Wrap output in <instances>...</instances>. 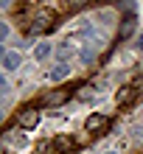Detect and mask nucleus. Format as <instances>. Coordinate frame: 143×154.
I'll list each match as a JSON object with an SVG mask.
<instances>
[{
	"label": "nucleus",
	"instance_id": "1",
	"mask_svg": "<svg viewBox=\"0 0 143 154\" xmlns=\"http://www.w3.org/2000/svg\"><path fill=\"white\" fill-rule=\"evenodd\" d=\"M53 25H56V14H53V11H39V14L31 20L28 34H48Z\"/></svg>",
	"mask_w": 143,
	"mask_h": 154
},
{
	"label": "nucleus",
	"instance_id": "2",
	"mask_svg": "<svg viewBox=\"0 0 143 154\" xmlns=\"http://www.w3.org/2000/svg\"><path fill=\"white\" fill-rule=\"evenodd\" d=\"M39 123V109L37 106H25V109L17 112V126L20 129H34Z\"/></svg>",
	"mask_w": 143,
	"mask_h": 154
},
{
	"label": "nucleus",
	"instance_id": "3",
	"mask_svg": "<svg viewBox=\"0 0 143 154\" xmlns=\"http://www.w3.org/2000/svg\"><path fill=\"white\" fill-rule=\"evenodd\" d=\"M70 98V90H51V93H45L39 98V104L42 106H62Z\"/></svg>",
	"mask_w": 143,
	"mask_h": 154
},
{
	"label": "nucleus",
	"instance_id": "4",
	"mask_svg": "<svg viewBox=\"0 0 143 154\" xmlns=\"http://www.w3.org/2000/svg\"><path fill=\"white\" fill-rule=\"evenodd\" d=\"M107 126H110V118H107V115H101V112H93V115L84 121V129L90 132V134H98V132H104Z\"/></svg>",
	"mask_w": 143,
	"mask_h": 154
},
{
	"label": "nucleus",
	"instance_id": "5",
	"mask_svg": "<svg viewBox=\"0 0 143 154\" xmlns=\"http://www.w3.org/2000/svg\"><path fill=\"white\" fill-rule=\"evenodd\" d=\"M79 53V45L76 42H62L59 48H56V59L62 62V65H67V59H73Z\"/></svg>",
	"mask_w": 143,
	"mask_h": 154
},
{
	"label": "nucleus",
	"instance_id": "6",
	"mask_svg": "<svg viewBox=\"0 0 143 154\" xmlns=\"http://www.w3.org/2000/svg\"><path fill=\"white\" fill-rule=\"evenodd\" d=\"M20 65H23V56H20L17 51H6V53H3V70H6V73L20 70Z\"/></svg>",
	"mask_w": 143,
	"mask_h": 154
},
{
	"label": "nucleus",
	"instance_id": "7",
	"mask_svg": "<svg viewBox=\"0 0 143 154\" xmlns=\"http://www.w3.org/2000/svg\"><path fill=\"white\" fill-rule=\"evenodd\" d=\"M53 149H56L59 154H67V151H73L76 149V143L70 134H56V140H53Z\"/></svg>",
	"mask_w": 143,
	"mask_h": 154
},
{
	"label": "nucleus",
	"instance_id": "8",
	"mask_svg": "<svg viewBox=\"0 0 143 154\" xmlns=\"http://www.w3.org/2000/svg\"><path fill=\"white\" fill-rule=\"evenodd\" d=\"M67 76H70V67L62 65V62H56V65L48 70V81H65Z\"/></svg>",
	"mask_w": 143,
	"mask_h": 154
},
{
	"label": "nucleus",
	"instance_id": "9",
	"mask_svg": "<svg viewBox=\"0 0 143 154\" xmlns=\"http://www.w3.org/2000/svg\"><path fill=\"white\" fill-rule=\"evenodd\" d=\"M135 95H138V90L132 87V84H126V87H121V90H118V95H115V101H118V104L123 106V104H129V101H132Z\"/></svg>",
	"mask_w": 143,
	"mask_h": 154
},
{
	"label": "nucleus",
	"instance_id": "10",
	"mask_svg": "<svg viewBox=\"0 0 143 154\" xmlns=\"http://www.w3.org/2000/svg\"><path fill=\"white\" fill-rule=\"evenodd\" d=\"M51 53H56V51H53V45L51 42H39L37 48H34V59H37V62H45Z\"/></svg>",
	"mask_w": 143,
	"mask_h": 154
},
{
	"label": "nucleus",
	"instance_id": "11",
	"mask_svg": "<svg viewBox=\"0 0 143 154\" xmlns=\"http://www.w3.org/2000/svg\"><path fill=\"white\" fill-rule=\"evenodd\" d=\"M93 84H82V87H76V98H79V101H90V98H93Z\"/></svg>",
	"mask_w": 143,
	"mask_h": 154
},
{
	"label": "nucleus",
	"instance_id": "12",
	"mask_svg": "<svg viewBox=\"0 0 143 154\" xmlns=\"http://www.w3.org/2000/svg\"><path fill=\"white\" fill-rule=\"evenodd\" d=\"M132 25H135V17H123V25H121V39H126L132 34Z\"/></svg>",
	"mask_w": 143,
	"mask_h": 154
},
{
	"label": "nucleus",
	"instance_id": "13",
	"mask_svg": "<svg viewBox=\"0 0 143 154\" xmlns=\"http://www.w3.org/2000/svg\"><path fill=\"white\" fill-rule=\"evenodd\" d=\"M132 137H135V140H143V121L132 126Z\"/></svg>",
	"mask_w": 143,
	"mask_h": 154
},
{
	"label": "nucleus",
	"instance_id": "14",
	"mask_svg": "<svg viewBox=\"0 0 143 154\" xmlns=\"http://www.w3.org/2000/svg\"><path fill=\"white\" fill-rule=\"evenodd\" d=\"M138 51H143V34L138 37Z\"/></svg>",
	"mask_w": 143,
	"mask_h": 154
},
{
	"label": "nucleus",
	"instance_id": "15",
	"mask_svg": "<svg viewBox=\"0 0 143 154\" xmlns=\"http://www.w3.org/2000/svg\"><path fill=\"white\" fill-rule=\"evenodd\" d=\"M104 154H118V151H104Z\"/></svg>",
	"mask_w": 143,
	"mask_h": 154
}]
</instances>
